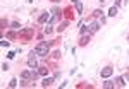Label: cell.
<instances>
[{"label":"cell","instance_id":"6da1fadb","mask_svg":"<svg viewBox=\"0 0 129 89\" xmlns=\"http://www.w3.org/2000/svg\"><path fill=\"white\" fill-rule=\"evenodd\" d=\"M52 43H53V41H40V43L35 46L33 51H35L38 57H47V55L50 53V46H52Z\"/></svg>","mask_w":129,"mask_h":89},{"label":"cell","instance_id":"7a4b0ae2","mask_svg":"<svg viewBox=\"0 0 129 89\" xmlns=\"http://www.w3.org/2000/svg\"><path fill=\"white\" fill-rule=\"evenodd\" d=\"M35 36V28H26V29H19V38L24 41H31Z\"/></svg>","mask_w":129,"mask_h":89},{"label":"cell","instance_id":"3957f363","mask_svg":"<svg viewBox=\"0 0 129 89\" xmlns=\"http://www.w3.org/2000/svg\"><path fill=\"white\" fill-rule=\"evenodd\" d=\"M36 53L35 51H31V55H29V58H28V67L29 69H38V60H36Z\"/></svg>","mask_w":129,"mask_h":89},{"label":"cell","instance_id":"277c9868","mask_svg":"<svg viewBox=\"0 0 129 89\" xmlns=\"http://www.w3.org/2000/svg\"><path fill=\"white\" fill-rule=\"evenodd\" d=\"M50 19H52V14H50V12H43L40 17H38V22H40V24H45V22H48Z\"/></svg>","mask_w":129,"mask_h":89},{"label":"cell","instance_id":"5b68a950","mask_svg":"<svg viewBox=\"0 0 129 89\" xmlns=\"http://www.w3.org/2000/svg\"><path fill=\"white\" fill-rule=\"evenodd\" d=\"M100 74H102V77H103V79H109L110 75L114 74V69H112V67H105V69H102Z\"/></svg>","mask_w":129,"mask_h":89},{"label":"cell","instance_id":"8992f818","mask_svg":"<svg viewBox=\"0 0 129 89\" xmlns=\"http://www.w3.org/2000/svg\"><path fill=\"white\" fill-rule=\"evenodd\" d=\"M88 28H89V33L93 34V33H96V31L100 29V24L96 22V21H91V22L88 24Z\"/></svg>","mask_w":129,"mask_h":89},{"label":"cell","instance_id":"52a82bcc","mask_svg":"<svg viewBox=\"0 0 129 89\" xmlns=\"http://www.w3.org/2000/svg\"><path fill=\"white\" fill-rule=\"evenodd\" d=\"M89 43V34L86 33V34H81V38H79V46H86Z\"/></svg>","mask_w":129,"mask_h":89},{"label":"cell","instance_id":"ba28073f","mask_svg":"<svg viewBox=\"0 0 129 89\" xmlns=\"http://www.w3.org/2000/svg\"><path fill=\"white\" fill-rule=\"evenodd\" d=\"M74 9H76V12H78V14H83V10H84V5H83V2H81V0L74 2Z\"/></svg>","mask_w":129,"mask_h":89},{"label":"cell","instance_id":"9c48e42d","mask_svg":"<svg viewBox=\"0 0 129 89\" xmlns=\"http://www.w3.org/2000/svg\"><path fill=\"white\" fill-rule=\"evenodd\" d=\"M114 84H115V87H126V80H124V77H117V79L114 80Z\"/></svg>","mask_w":129,"mask_h":89},{"label":"cell","instance_id":"30bf717a","mask_svg":"<svg viewBox=\"0 0 129 89\" xmlns=\"http://www.w3.org/2000/svg\"><path fill=\"white\" fill-rule=\"evenodd\" d=\"M67 26H69V21H64V22H60V24L57 26V28H55V29L59 31V33H62V31L67 29Z\"/></svg>","mask_w":129,"mask_h":89},{"label":"cell","instance_id":"8fae6325","mask_svg":"<svg viewBox=\"0 0 129 89\" xmlns=\"http://www.w3.org/2000/svg\"><path fill=\"white\" fill-rule=\"evenodd\" d=\"M31 82H33L31 79H22L19 82V86H21V87H33V84H31Z\"/></svg>","mask_w":129,"mask_h":89},{"label":"cell","instance_id":"7c38bea8","mask_svg":"<svg viewBox=\"0 0 129 89\" xmlns=\"http://www.w3.org/2000/svg\"><path fill=\"white\" fill-rule=\"evenodd\" d=\"M48 67H47V65H40V67H38V72H40V75H43V77H47V74H48Z\"/></svg>","mask_w":129,"mask_h":89},{"label":"cell","instance_id":"4fadbf2b","mask_svg":"<svg viewBox=\"0 0 129 89\" xmlns=\"http://www.w3.org/2000/svg\"><path fill=\"white\" fill-rule=\"evenodd\" d=\"M102 86H103L105 89H114V87H115V84H114V80H109V79H105V82H103Z\"/></svg>","mask_w":129,"mask_h":89},{"label":"cell","instance_id":"5bb4252c","mask_svg":"<svg viewBox=\"0 0 129 89\" xmlns=\"http://www.w3.org/2000/svg\"><path fill=\"white\" fill-rule=\"evenodd\" d=\"M79 31H81V34H86V33L89 31V28L83 22V21H79Z\"/></svg>","mask_w":129,"mask_h":89},{"label":"cell","instance_id":"9a60e30c","mask_svg":"<svg viewBox=\"0 0 129 89\" xmlns=\"http://www.w3.org/2000/svg\"><path fill=\"white\" fill-rule=\"evenodd\" d=\"M52 84H53V79H52V77H45L43 82H41V86H43V87H48V86H52Z\"/></svg>","mask_w":129,"mask_h":89},{"label":"cell","instance_id":"2e32d148","mask_svg":"<svg viewBox=\"0 0 129 89\" xmlns=\"http://www.w3.org/2000/svg\"><path fill=\"white\" fill-rule=\"evenodd\" d=\"M5 38H7V40H16V38H19V34H16L14 31H7V33H5Z\"/></svg>","mask_w":129,"mask_h":89},{"label":"cell","instance_id":"e0dca14e","mask_svg":"<svg viewBox=\"0 0 129 89\" xmlns=\"http://www.w3.org/2000/svg\"><path fill=\"white\" fill-rule=\"evenodd\" d=\"M64 14H66L67 19H72V17H74V14H72V9H71V7H67V9L64 10Z\"/></svg>","mask_w":129,"mask_h":89},{"label":"cell","instance_id":"ac0fdd59","mask_svg":"<svg viewBox=\"0 0 129 89\" xmlns=\"http://www.w3.org/2000/svg\"><path fill=\"white\" fill-rule=\"evenodd\" d=\"M38 77H40V72H38L36 69H31V79H33V80H36Z\"/></svg>","mask_w":129,"mask_h":89},{"label":"cell","instance_id":"d6986e66","mask_svg":"<svg viewBox=\"0 0 129 89\" xmlns=\"http://www.w3.org/2000/svg\"><path fill=\"white\" fill-rule=\"evenodd\" d=\"M21 77H22V79H31V69L29 70H24V72L21 74ZM31 80H33V79H31Z\"/></svg>","mask_w":129,"mask_h":89},{"label":"cell","instance_id":"ffe728a7","mask_svg":"<svg viewBox=\"0 0 129 89\" xmlns=\"http://www.w3.org/2000/svg\"><path fill=\"white\" fill-rule=\"evenodd\" d=\"M109 16H110V17H115V16H117V7H115V5H114V7H110Z\"/></svg>","mask_w":129,"mask_h":89},{"label":"cell","instance_id":"44dd1931","mask_svg":"<svg viewBox=\"0 0 129 89\" xmlns=\"http://www.w3.org/2000/svg\"><path fill=\"white\" fill-rule=\"evenodd\" d=\"M0 26H2V29H5V28L9 26V21H7V19H4V17H2V21H0Z\"/></svg>","mask_w":129,"mask_h":89},{"label":"cell","instance_id":"7402d4cb","mask_svg":"<svg viewBox=\"0 0 129 89\" xmlns=\"http://www.w3.org/2000/svg\"><path fill=\"white\" fill-rule=\"evenodd\" d=\"M60 55H62V51H60V50H55V51L52 53V57H53L55 60H57V58H60Z\"/></svg>","mask_w":129,"mask_h":89},{"label":"cell","instance_id":"603a6c76","mask_svg":"<svg viewBox=\"0 0 129 89\" xmlns=\"http://www.w3.org/2000/svg\"><path fill=\"white\" fill-rule=\"evenodd\" d=\"M102 16H103V12H102V10H100V9L93 10V17H102Z\"/></svg>","mask_w":129,"mask_h":89},{"label":"cell","instance_id":"cb8c5ba5","mask_svg":"<svg viewBox=\"0 0 129 89\" xmlns=\"http://www.w3.org/2000/svg\"><path fill=\"white\" fill-rule=\"evenodd\" d=\"M9 87H17V79H10L9 80Z\"/></svg>","mask_w":129,"mask_h":89},{"label":"cell","instance_id":"d4e9b609","mask_svg":"<svg viewBox=\"0 0 129 89\" xmlns=\"http://www.w3.org/2000/svg\"><path fill=\"white\" fill-rule=\"evenodd\" d=\"M52 31H53V29H52V26H50V24H48V26H45V28H43V33H45V34H50Z\"/></svg>","mask_w":129,"mask_h":89},{"label":"cell","instance_id":"484cf974","mask_svg":"<svg viewBox=\"0 0 129 89\" xmlns=\"http://www.w3.org/2000/svg\"><path fill=\"white\" fill-rule=\"evenodd\" d=\"M10 28H12V29H19V28H21V24L17 22V21H14V22L10 24Z\"/></svg>","mask_w":129,"mask_h":89},{"label":"cell","instance_id":"4316f807","mask_svg":"<svg viewBox=\"0 0 129 89\" xmlns=\"http://www.w3.org/2000/svg\"><path fill=\"white\" fill-rule=\"evenodd\" d=\"M0 45H2V48H7V46H9V41L2 40V41H0Z\"/></svg>","mask_w":129,"mask_h":89},{"label":"cell","instance_id":"83f0119b","mask_svg":"<svg viewBox=\"0 0 129 89\" xmlns=\"http://www.w3.org/2000/svg\"><path fill=\"white\" fill-rule=\"evenodd\" d=\"M2 70H4V72H7V70H9V63H5V62H4V63H2Z\"/></svg>","mask_w":129,"mask_h":89},{"label":"cell","instance_id":"f1b7e54d","mask_svg":"<svg viewBox=\"0 0 129 89\" xmlns=\"http://www.w3.org/2000/svg\"><path fill=\"white\" fill-rule=\"evenodd\" d=\"M14 57H16V51H9V55H7V58H14Z\"/></svg>","mask_w":129,"mask_h":89},{"label":"cell","instance_id":"f546056e","mask_svg":"<svg viewBox=\"0 0 129 89\" xmlns=\"http://www.w3.org/2000/svg\"><path fill=\"white\" fill-rule=\"evenodd\" d=\"M119 5H124V0H115V7H119Z\"/></svg>","mask_w":129,"mask_h":89},{"label":"cell","instance_id":"4dcf8cb0","mask_svg":"<svg viewBox=\"0 0 129 89\" xmlns=\"http://www.w3.org/2000/svg\"><path fill=\"white\" fill-rule=\"evenodd\" d=\"M122 77H124V80H126V82H129V74H126V75H122Z\"/></svg>","mask_w":129,"mask_h":89},{"label":"cell","instance_id":"1f68e13d","mask_svg":"<svg viewBox=\"0 0 129 89\" xmlns=\"http://www.w3.org/2000/svg\"><path fill=\"white\" fill-rule=\"evenodd\" d=\"M50 2H53V4H57V2H60V0H50Z\"/></svg>","mask_w":129,"mask_h":89},{"label":"cell","instance_id":"d6a6232c","mask_svg":"<svg viewBox=\"0 0 129 89\" xmlns=\"http://www.w3.org/2000/svg\"><path fill=\"white\" fill-rule=\"evenodd\" d=\"M98 2H102V4H103V2H105V0H98Z\"/></svg>","mask_w":129,"mask_h":89},{"label":"cell","instance_id":"836d02e7","mask_svg":"<svg viewBox=\"0 0 129 89\" xmlns=\"http://www.w3.org/2000/svg\"><path fill=\"white\" fill-rule=\"evenodd\" d=\"M74 2H78V0H72V4H74Z\"/></svg>","mask_w":129,"mask_h":89},{"label":"cell","instance_id":"e575fe53","mask_svg":"<svg viewBox=\"0 0 129 89\" xmlns=\"http://www.w3.org/2000/svg\"><path fill=\"white\" fill-rule=\"evenodd\" d=\"M29 2H33V0H29Z\"/></svg>","mask_w":129,"mask_h":89}]
</instances>
